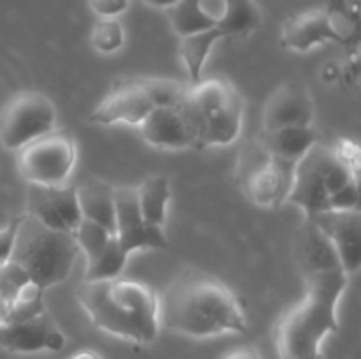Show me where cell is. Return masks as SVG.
Masks as SVG:
<instances>
[{
  "label": "cell",
  "instance_id": "6da1fadb",
  "mask_svg": "<svg viewBox=\"0 0 361 359\" xmlns=\"http://www.w3.org/2000/svg\"><path fill=\"white\" fill-rule=\"evenodd\" d=\"M159 322L173 333L210 338L245 333L247 313L229 285L200 270L176 275L159 296Z\"/></svg>",
  "mask_w": 361,
  "mask_h": 359
},
{
  "label": "cell",
  "instance_id": "7a4b0ae2",
  "mask_svg": "<svg viewBox=\"0 0 361 359\" xmlns=\"http://www.w3.org/2000/svg\"><path fill=\"white\" fill-rule=\"evenodd\" d=\"M76 298L90 322L104 333L140 345L157 338L159 294L145 282L122 275L109 280H83Z\"/></svg>",
  "mask_w": 361,
  "mask_h": 359
},
{
  "label": "cell",
  "instance_id": "3957f363",
  "mask_svg": "<svg viewBox=\"0 0 361 359\" xmlns=\"http://www.w3.org/2000/svg\"><path fill=\"white\" fill-rule=\"evenodd\" d=\"M349 284L344 271H328L305 278V294L289 306L274 327V344L281 359H321L323 341L338 331V303Z\"/></svg>",
  "mask_w": 361,
  "mask_h": 359
},
{
  "label": "cell",
  "instance_id": "277c9868",
  "mask_svg": "<svg viewBox=\"0 0 361 359\" xmlns=\"http://www.w3.org/2000/svg\"><path fill=\"white\" fill-rule=\"evenodd\" d=\"M189 125L194 150L228 146L242 132L243 99L222 77H208L187 87L178 106Z\"/></svg>",
  "mask_w": 361,
  "mask_h": 359
},
{
  "label": "cell",
  "instance_id": "5b68a950",
  "mask_svg": "<svg viewBox=\"0 0 361 359\" xmlns=\"http://www.w3.org/2000/svg\"><path fill=\"white\" fill-rule=\"evenodd\" d=\"M80 248L73 232L46 227L30 215H21L9 260L23 267L42 289L55 287L69 278Z\"/></svg>",
  "mask_w": 361,
  "mask_h": 359
},
{
  "label": "cell",
  "instance_id": "8992f818",
  "mask_svg": "<svg viewBox=\"0 0 361 359\" xmlns=\"http://www.w3.org/2000/svg\"><path fill=\"white\" fill-rule=\"evenodd\" d=\"M351 180H358V172L344 164L334 148L316 143L296 164L286 204L302 208L307 218L314 217L326 211L331 194L348 185Z\"/></svg>",
  "mask_w": 361,
  "mask_h": 359
},
{
  "label": "cell",
  "instance_id": "52a82bcc",
  "mask_svg": "<svg viewBox=\"0 0 361 359\" xmlns=\"http://www.w3.org/2000/svg\"><path fill=\"white\" fill-rule=\"evenodd\" d=\"M76 157L78 148L73 134L66 129H53L20 148L18 168L30 185L59 187L66 185L69 180Z\"/></svg>",
  "mask_w": 361,
  "mask_h": 359
},
{
  "label": "cell",
  "instance_id": "ba28073f",
  "mask_svg": "<svg viewBox=\"0 0 361 359\" xmlns=\"http://www.w3.org/2000/svg\"><path fill=\"white\" fill-rule=\"evenodd\" d=\"M56 109L41 92H20L9 99L0 113V143L7 150H20L27 143L51 132Z\"/></svg>",
  "mask_w": 361,
  "mask_h": 359
},
{
  "label": "cell",
  "instance_id": "9c48e42d",
  "mask_svg": "<svg viewBox=\"0 0 361 359\" xmlns=\"http://www.w3.org/2000/svg\"><path fill=\"white\" fill-rule=\"evenodd\" d=\"M115 238L127 253L137 250H164V229L147 224L137 204L136 187H115Z\"/></svg>",
  "mask_w": 361,
  "mask_h": 359
},
{
  "label": "cell",
  "instance_id": "30bf717a",
  "mask_svg": "<svg viewBox=\"0 0 361 359\" xmlns=\"http://www.w3.org/2000/svg\"><path fill=\"white\" fill-rule=\"evenodd\" d=\"M0 347L14 354L60 352L66 347V334L46 310L32 319L0 324Z\"/></svg>",
  "mask_w": 361,
  "mask_h": 359
},
{
  "label": "cell",
  "instance_id": "8fae6325",
  "mask_svg": "<svg viewBox=\"0 0 361 359\" xmlns=\"http://www.w3.org/2000/svg\"><path fill=\"white\" fill-rule=\"evenodd\" d=\"M27 215L37 218L46 227L74 232L83 220L76 197V187L30 185L27 196Z\"/></svg>",
  "mask_w": 361,
  "mask_h": 359
},
{
  "label": "cell",
  "instance_id": "7c38bea8",
  "mask_svg": "<svg viewBox=\"0 0 361 359\" xmlns=\"http://www.w3.org/2000/svg\"><path fill=\"white\" fill-rule=\"evenodd\" d=\"M307 218V217H305ZM317 227L334 245L341 270L348 277L358 273L361 266V213L360 210H326L314 215Z\"/></svg>",
  "mask_w": 361,
  "mask_h": 359
},
{
  "label": "cell",
  "instance_id": "4fadbf2b",
  "mask_svg": "<svg viewBox=\"0 0 361 359\" xmlns=\"http://www.w3.org/2000/svg\"><path fill=\"white\" fill-rule=\"evenodd\" d=\"M154 109L150 97L140 80H126L116 84L90 113V122L97 125L127 123L136 125L143 122Z\"/></svg>",
  "mask_w": 361,
  "mask_h": 359
},
{
  "label": "cell",
  "instance_id": "5bb4252c",
  "mask_svg": "<svg viewBox=\"0 0 361 359\" xmlns=\"http://www.w3.org/2000/svg\"><path fill=\"white\" fill-rule=\"evenodd\" d=\"M281 42L289 51L307 53L324 42H344V34L328 11L310 9L286 21Z\"/></svg>",
  "mask_w": 361,
  "mask_h": 359
},
{
  "label": "cell",
  "instance_id": "9a60e30c",
  "mask_svg": "<svg viewBox=\"0 0 361 359\" xmlns=\"http://www.w3.org/2000/svg\"><path fill=\"white\" fill-rule=\"evenodd\" d=\"M314 101L302 83H284L279 87L263 109V130L282 127L312 125Z\"/></svg>",
  "mask_w": 361,
  "mask_h": 359
},
{
  "label": "cell",
  "instance_id": "2e32d148",
  "mask_svg": "<svg viewBox=\"0 0 361 359\" xmlns=\"http://www.w3.org/2000/svg\"><path fill=\"white\" fill-rule=\"evenodd\" d=\"M271 157V155H270ZM298 162L274 158L242 183V190L250 203L259 208H281L286 204L293 187Z\"/></svg>",
  "mask_w": 361,
  "mask_h": 359
},
{
  "label": "cell",
  "instance_id": "e0dca14e",
  "mask_svg": "<svg viewBox=\"0 0 361 359\" xmlns=\"http://www.w3.org/2000/svg\"><path fill=\"white\" fill-rule=\"evenodd\" d=\"M295 260L303 278L341 270L334 245L312 218H305L296 232Z\"/></svg>",
  "mask_w": 361,
  "mask_h": 359
},
{
  "label": "cell",
  "instance_id": "ac0fdd59",
  "mask_svg": "<svg viewBox=\"0 0 361 359\" xmlns=\"http://www.w3.org/2000/svg\"><path fill=\"white\" fill-rule=\"evenodd\" d=\"M140 132L150 146L164 150L194 148L189 125L180 108H154L140 123Z\"/></svg>",
  "mask_w": 361,
  "mask_h": 359
},
{
  "label": "cell",
  "instance_id": "d6986e66",
  "mask_svg": "<svg viewBox=\"0 0 361 359\" xmlns=\"http://www.w3.org/2000/svg\"><path fill=\"white\" fill-rule=\"evenodd\" d=\"M257 139L274 158L300 162L317 141V132L312 125L282 127L275 130H263Z\"/></svg>",
  "mask_w": 361,
  "mask_h": 359
},
{
  "label": "cell",
  "instance_id": "ffe728a7",
  "mask_svg": "<svg viewBox=\"0 0 361 359\" xmlns=\"http://www.w3.org/2000/svg\"><path fill=\"white\" fill-rule=\"evenodd\" d=\"M76 197L81 217L115 236V187L101 180H88L76 187Z\"/></svg>",
  "mask_w": 361,
  "mask_h": 359
},
{
  "label": "cell",
  "instance_id": "44dd1931",
  "mask_svg": "<svg viewBox=\"0 0 361 359\" xmlns=\"http://www.w3.org/2000/svg\"><path fill=\"white\" fill-rule=\"evenodd\" d=\"M137 204L145 222L154 227L164 229L168 220V206L171 201V185L164 175H155L136 187Z\"/></svg>",
  "mask_w": 361,
  "mask_h": 359
},
{
  "label": "cell",
  "instance_id": "7402d4cb",
  "mask_svg": "<svg viewBox=\"0 0 361 359\" xmlns=\"http://www.w3.org/2000/svg\"><path fill=\"white\" fill-rule=\"evenodd\" d=\"M178 53L180 58H182L183 65H185L187 73L192 83L203 80V67L207 58L210 56L212 49L222 39L221 32L217 28H208V30L197 32V34L185 35V37H180Z\"/></svg>",
  "mask_w": 361,
  "mask_h": 359
},
{
  "label": "cell",
  "instance_id": "603a6c76",
  "mask_svg": "<svg viewBox=\"0 0 361 359\" xmlns=\"http://www.w3.org/2000/svg\"><path fill=\"white\" fill-rule=\"evenodd\" d=\"M261 14L254 0H226V11L217 23L222 39L240 37L259 28Z\"/></svg>",
  "mask_w": 361,
  "mask_h": 359
},
{
  "label": "cell",
  "instance_id": "cb8c5ba5",
  "mask_svg": "<svg viewBox=\"0 0 361 359\" xmlns=\"http://www.w3.org/2000/svg\"><path fill=\"white\" fill-rule=\"evenodd\" d=\"M169 21L176 35L197 34V32L214 28L215 23L204 16L200 7V0H178L173 7H169Z\"/></svg>",
  "mask_w": 361,
  "mask_h": 359
},
{
  "label": "cell",
  "instance_id": "d4e9b609",
  "mask_svg": "<svg viewBox=\"0 0 361 359\" xmlns=\"http://www.w3.org/2000/svg\"><path fill=\"white\" fill-rule=\"evenodd\" d=\"M129 253L120 246L115 236L108 241L106 248L102 250L101 256L87 266L85 271V280L87 282H97V280H109V278H116L122 275L123 267H126L127 260H129Z\"/></svg>",
  "mask_w": 361,
  "mask_h": 359
},
{
  "label": "cell",
  "instance_id": "484cf974",
  "mask_svg": "<svg viewBox=\"0 0 361 359\" xmlns=\"http://www.w3.org/2000/svg\"><path fill=\"white\" fill-rule=\"evenodd\" d=\"M154 108H178L185 97L187 84L169 77H140Z\"/></svg>",
  "mask_w": 361,
  "mask_h": 359
},
{
  "label": "cell",
  "instance_id": "4316f807",
  "mask_svg": "<svg viewBox=\"0 0 361 359\" xmlns=\"http://www.w3.org/2000/svg\"><path fill=\"white\" fill-rule=\"evenodd\" d=\"M74 239L78 243V248L85 256L87 260V266H90L95 259L102 253V250L106 248L108 241L111 239V232L106 231L102 225L95 224L90 220H81L78 225L76 231L73 232Z\"/></svg>",
  "mask_w": 361,
  "mask_h": 359
},
{
  "label": "cell",
  "instance_id": "83f0119b",
  "mask_svg": "<svg viewBox=\"0 0 361 359\" xmlns=\"http://www.w3.org/2000/svg\"><path fill=\"white\" fill-rule=\"evenodd\" d=\"M123 27L116 18H101L90 32V42L95 51L102 55L116 53L123 46Z\"/></svg>",
  "mask_w": 361,
  "mask_h": 359
},
{
  "label": "cell",
  "instance_id": "f1b7e54d",
  "mask_svg": "<svg viewBox=\"0 0 361 359\" xmlns=\"http://www.w3.org/2000/svg\"><path fill=\"white\" fill-rule=\"evenodd\" d=\"M270 160V153H268L267 148L261 144V141L257 139V137L254 141H250V143H247L245 146L240 150L238 164H236V178H238L240 185H242L249 176H252L254 172L259 171L261 168H264Z\"/></svg>",
  "mask_w": 361,
  "mask_h": 359
},
{
  "label": "cell",
  "instance_id": "f546056e",
  "mask_svg": "<svg viewBox=\"0 0 361 359\" xmlns=\"http://www.w3.org/2000/svg\"><path fill=\"white\" fill-rule=\"evenodd\" d=\"M326 210L348 211V210H360V189L358 180H351L345 187L331 194L328 199Z\"/></svg>",
  "mask_w": 361,
  "mask_h": 359
},
{
  "label": "cell",
  "instance_id": "4dcf8cb0",
  "mask_svg": "<svg viewBox=\"0 0 361 359\" xmlns=\"http://www.w3.org/2000/svg\"><path fill=\"white\" fill-rule=\"evenodd\" d=\"M88 6L99 18H116L129 9V0H88Z\"/></svg>",
  "mask_w": 361,
  "mask_h": 359
},
{
  "label": "cell",
  "instance_id": "1f68e13d",
  "mask_svg": "<svg viewBox=\"0 0 361 359\" xmlns=\"http://www.w3.org/2000/svg\"><path fill=\"white\" fill-rule=\"evenodd\" d=\"M18 225H20V217L13 218L9 224L0 227V264L9 260L14 246V239H16Z\"/></svg>",
  "mask_w": 361,
  "mask_h": 359
},
{
  "label": "cell",
  "instance_id": "d6a6232c",
  "mask_svg": "<svg viewBox=\"0 0 361 359\" xmlns=\"http://www.w3.org/2000/svg\"><path fill=\"white\" fill-rule=\"evenodd\" d=\"M222 359H261V354L254 345H240L226 352Z\"/></svg>",
  "mask_w": 361,
  "mask_h": 359
},
{
  "label": "cell",
  "instance_id": "836d02e7",
  "mask_svg": "<svg viewBox=\"0 0 361 359\" xmlns=\"http://www.w3.org/2000/svg\"><path fill=\"white\" fill-rule=\"evenodd\" d=\"M11 308H13V301H7V299L0 298V324H6L9 319Z\"/></svg>",
  "mask_w": 361,
  "mask_h": 359
},
{
  "label": "cell",
  "instance_id": "e575fe53",
  "mask_svg": "<svg viewBox=\"0 0 361 359\" xmlns=\"http://www.w3.org/2000/svg\"><path fill=\"white\" fill-rule=\"evenodd\" d=\"M141 2H145L147 6L157 7V9H169V7L175 6L178 0H141Z\"/></svg>",
  "mask_w": 361,
  "mask_h": 359
},
{
  "label": "cell",
  "instance_id": "d590c367",
  "mask_svg": "<svg viewBox=\"0 0 361 359\" xmlns=\"http://www.w3.org/2000/svg\"><path fill=\"white\" fill-rule=\"evenodd\" d=\"M71 359H101V355L94 351H81L78 354H74Z\"/></svg>",
  "mask_w": 361,
  "mask_h": 359
}]
</instances>
